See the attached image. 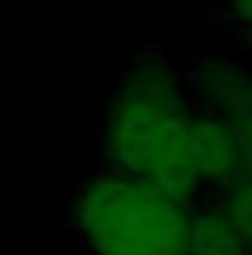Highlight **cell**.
<instances>
[{
	"mask_svg": "<svg viewBox=\"0 0 252 255\" xmlns=\"http://www.w3.org/2000/svg\"><path fill=\"white\" fill-rule=\"evenodd\" d=\"M104 169L181 193H217L238 169L241 148L223 119L190 101L184 68L145 48L116 77L98 125Z\"/></svg>",
	"mask_w": 252,
	"mask_h": 255,
	"instance_id": "obj_1",
	"label": "cell"
},
{
	"mask_svg": "<svg viewBox=\"0 0 252 255\" xmlns=\"http://www.w3.org/2000/svg\"><path fill=\"white\" fill-rule=\"evenodd\" d=\"M193 199L98 166L68 199L83 255H184Z\"/></svg>",
	"mask_w": 252,
	"mask_h": 255,
	"instance_id": "obj_2",
	"label": "cell"
},
{
	"mask_svg": "<svg viewBox=\"0 0 252 255\" xmlns=\"http://www.w3.org/2000/svg\"><path fill=\"white\" fill-rule=\"evenodd\" d=\"M190 101L226 125L252 107V60L232 54H202L184 68Z\"/></svg>",
	"mask_w": 252,
	"mask_h": 255,
	"instance_id": "obj_3",
	"label": "cell"
},
{
	"mask_svg": "<svg viewBox=\"0 0 252 255\" xmlns=\"http://www.w3.org/2000/svg\"><path fill=\"white\" fill-rule=\"evenodd\" d=\"M184 255H252V247L235 232L214 199L196 202L190 211Z\"/></svg>",
	"mask_w": 252,
	"mask_h": 255,
	"instance_id": "obj_4",
	"label": "cell"
},
{
	"mask_svg": "<svg viewBox=\"0 0 252 255\" xmlns=\"http://www.w3.org/2000/svg\"><path fill=\"white\" fill-rule=\"evenodd\" d=\"M214 202L235 226V232L252 247V166H241L214 193Z\"/></svg>",
	"mask_w": 252,
	"mask_h": 255,
	"instance_id": "obj_5",
	"label": "cell"
},
{
	"mask_svg": "<svg viewBox=\"0 0 252 255\" xmlns=\"http://www.w3.org/2000/svg\"><path fill=\"white\" fill-rule=\"evenodd\" d=\"M229 128L235 130V139L241 148V166H252V107L244 110L238 119H232Z\"/></svg>",
	"mask_w": 252,
	"mask_h": 255,
	"instance_id": "obj_6",
	"label": "cell"
},
{
	"mask_svg": "<svg viewBox=\"0 0 252 255\" xmlns=\"http://www.w3.org/2000/svg\"><path fill=\"white\" fill-rule=\"evenodd\" d=\"M223 18H226L235 30L250 33L252 30V0H226Z\"/></svg>",
	"mask_w": 252,
	"mask_h": 255,
	"instance_id": "obj_7",
	"label": "cell"
},
{
	"mask_svg": "<svg viewBox=\"0 0 252 255\" xmlns=\"http://www.w3.org/2000/svg\"><path fill=\"white\" fill-rule=\"evenodd\" d=\"M244 42H247V54H250V60H252V30L244 33Z\"/></svg>",
	"mask_w": 252,
	"mask_h": 255,
	"instance_id": "obj_8",
	"label": "cell"
}]
</instances>
